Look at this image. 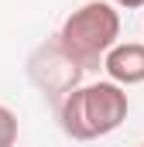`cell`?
Segmentation results:
<instances>
[{"label":"cell","mask_w":144,"mask_h":147,"mask_svg":"<svg viewBox=\"0 0 144 147\" xmlns=\"http://www.w3.org/2000/svg\"><path fill=\"white\" fill-rule=\"evenodd\" d=\"M117 38H120V14L103 0H89L65 17L58 31V48L69 62L96 69L110 55V48H117Z\"/></svg>","instance_id":"6da1fadb"},{"label":"cell","mask_w":144,"mask_h":147,"mask_svg":"<svg viewBox=\"0 0 144 147\" xmlns=\"http://www.w3.org/2000/svg\"><path fill=\"white\" fill-rule=\"evenodd\" d=\"M127 92L117 82H96L86 89H75L62 103V130L72 140H96L113 134L127 120Z\"/></svg>","instance_id":"7a4b0ae2"},{"label":"cell","mask_w":144,"mask_h":147,"mask_svg":"<svg viewBox=\"0 0 144 147\" xmlns=\"http://www.w3.org/2000/svg\"><path fill=\"white\" fill-rule=\"evenodd\" d=\"M103 69H107L110 82H117V86H137V82H144V45L127 41V45L110 48V55L103 58Z\"/></svg>","instance_id":"3957f363"},{"label":"cell","mask_w":144,"mask_h":147,"mask_svg":"<svg viewBox=\"0 0 144 147\" xmlns=\"http://www.w3.org/2000/svg\"><path fill=\"white\" fill-rule=\"evenodd\" d=\"M17 144V116L14 110L0 106V147H14Z\"/></svg>","instance_id":"277c9868"},{"label":"cell","mask_w":144,"mask_h":147,"mask_svg":"<svg viewBox=\"0 0 144 147\" xmlns=\"http://www.w3.org/2000/svg\"><path fill=\"white\" fill-rule=\"evenodd\" d=\"M117 7H124V10H137V7H144V0H113Z\"/></svg>","instance_id":"5b68a950"},{"label":"cell","mask_w":144,"mask_h":147,"mask_svg":"<svg viewBox=\"0 0 144 147\" xmlns=\"http://www.w3.org/2000/svg\"><path fill=\"white\" fill-rule=\"evenodd\" d=\"M141 147H144V144H141Z\"/></svg>","instance_id":"8992f818"}]
</instances>
